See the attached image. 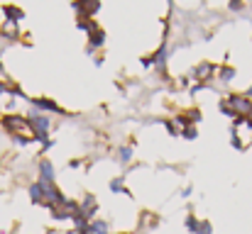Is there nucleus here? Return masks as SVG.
<instances>
[{"mask_svg": "<svg viewBox=\"0 0 252 234\" xmlns=\"http://www.w3.org/2000/svg\"><path fill=\"white\" fill-rule=\"evenodd\" d=\"M228 7H230L233 12H243V10H245V0H230Z\"/></svg>", "mask_w": 252, "mask_h": 234, "instance_id": "obj_16", "label": "nucleus"}, {"mask_svg": "<svg viewBox=\"0 0 252 234\" xmlns=\"http://www.w3.org/2000/svg\"><path fill=\"white\" fill-rule=\"evenodd\" d=\"M108 188H110L113 195H127V198H130V190L125 188V176H115V178L110 181Z\"/></svg>", "mask_w": 252, "mask_h": 234, "instance_id": "obj_9", "label": "nucleus"}, {"mask_svg": "<svg viewBox=\"0 0 252 234\" xmlns=\"http://www.w3.org/2000/svg\"><path fill=\"white\" fill-rule=\"evenodd\" d=\"M88 234H113L110 222H108V220H100V217L91 220V222H88Z\"/></svg>", "mask_w": 252, "mask_h": 234, "instance_id": "obj_8", "label": "nucleus"}, {"mask_svg": "<svg viewBox=\"0 0 252 234\" xmlns=\"http://www.w3.org/2000/svg\"><path fill=\"white\" fill-rule=\"evenodd\" d=\"M20 20H25V12L15 5H2V22H10V25H17Z\"/></svg>", "mask_w": 252, "mask_h": 234, "instance_id": "obj_7", "label": "nucleus"}, {"mask_svg": "<svg viewBox=\"0 0 252 234\" xmlns=\"http://www.w3.org/2000/svg\"><path fill=\"white\" fill-rule=\"evenodd\" d=\"M162 125L167 127V132L171 134V137H179V130L174 127V122H169V120H162Z\"/></svg>", "mask_w": 252, "mask_h": 234, "instance_id": "obj_17", "label": "nucleus"}, {"mask_svg": "<svg viewBox=\"0 0 252 234\" xmlns=\"http://www.w3.org/2000/svg\"><path fill=\"white\" fill-rule=\"evenodd\" d=\"M30 105H32V110H39V112H57V115H66V110L64 107H59V103L57 100H52V98H30L27 100Z\"/></svg>", "mask_w": 252, "mask_h": 234, "instance_id": "obj_3", "label": "nucleus"}, {"mask_svg": "<svg viewBox=\"0 0 252 234\" xmlns=\"http://www.w3.org/2000/svg\"><path fill=\"white\" fill-rule=\"evenodd\" d=\"M105 44V32L100 29V27H95L93 32H88V47H86V52L88 54H93L95 49H100Z\"/></svg>", "mask_w": 252, "mask_h": 234, "instance_id": "obj_5", "label": "nucleus"}, {"mask_svg": "<svg viewBox=\"0 0 252 234\" xmlns=\"http://www.w3.org/2000/svg\"><path fill=\"white\" fill-rule=\"evenodd\" d=\"M196 234H213V225H211V220H201Z\"/></svg>", "mask_w": 252, "mask_h": 234, "instance_id": "obj_14", "label": "nucleus"}, {"mask_svg": "<svg viewBox=\"0 0 252 234\" xmlns=\"http://www.w3.org/2000/svg\"><path fill=\"white\" fill-rule=\"evenodd\" d=\"M223 103L235 112V117H250L252 115V100L245 95H225Z\"/></svg>", "mask_w": 252, "mask_h": 234, "instance_id": "obj_1", "label": "nucleus"}, {"mask_svg": "<svg viewBox=\"0 0 252 234\" xmlns=\"http://www.w3.org/2000/svg\"><path fill=\"white\" fill-rule=\"evenodd\" d=\"M100 10V0H84V12L86 17H93Z\"/></svg>", "mask_w": 252, "mask_h": 234, "instance_id": "obj_11", "label": "nucleus"}, {"mask_svg": "<svg viewBox=\"0 0 252 234\" xmlns=\"http://www.w3.org/2000/svg\"><path fill=\"white\" fill-rule=\"evenodd\" d=\"M27 193H30V200H32L34 205H44V198H47V185H44V183L34 181V183L27 188Z\"/></svg>", "mask_w": 252, "mask_h": 234, "instance_id": "obj_6", "label": "nucleus"}, {"mask_svg": "<svg viewBox=\"0 0 252 234\" xmlns=\"http://www.w3.org/2000/svg\"><path fill=\"white\" fill-rule=\"evenodd\" d=\"M216 76L220 83H230V80H235V69L233 66H228V64H223L218 71H216Z\"/></svg>", "mask_w": 252, "mask_h": 234, "instance_id": "obj_10", "label": "nucleus"}, {"mask_svg": "<svg viewBox=\"0 0 252 234\" xmlns=\"http://www.w3.org/2000/svg\"><path fill=\"white\" fill-rule=\"evenodd\" d=\"M216 71H218L216 64L203 61V64H198V66L191 71V80H196V83H201V85H211V78L216 76Z\"/></svg>", "mask_w": 252, "mask_h": 234, "instance_id": "obj_2", "label": "nucleus"}, {"mask_svg": "<svg viewBox=\"0 0 252 234\" xmlns=\"http://www.w3.org/2000/svg\"><path fill=\"white\" fill-rule=\"evenodd\" d=\"M37 173H39V183H44V185H54V178H57V173H54V163L49 161V158H42L39 161V166H37Z\"/></svg>", "mask_w": 252, "mask_h": 234, "instance_id": "obj_4", "label": "nucleus"}, {"mask_svg": "<svg viewBox=\"0 0 252 234\" xmlns=\"http://www.w3.org/2000/svg\"><path fill=\"white\" fill-rule=\"evenodd\" d=\"M179 137H184V139H196L198 132H196V127H184V130L179 132Z\"/></svg>", "mask_w": 252, "mask_h": 234, "instance_id": "obj_15", "label": "nucleus"}, {"mask_svg": "<svg viewBox=\"0 0 252 234\" xmlns=\"http://www.w3.org/2000/svg\"><path fill=\"white\" fill-rule=\"evenodd\" d=\"M0 25H2V5H0Z\"/></svg>", "mask_w": 252, "mask_h": 234, "instance_id": "obj_19", "label": "nucleus"}, {"mask_svg": "<svg viewBox=\"0 0 252 234\" xmlns=\"http://www.w3.org/2000/svg\"><path fill=\"white\" fill-rule=\"evenodd\" d=\"M198 222H201V220H198L193 212H189V215H186V220H184V227H186L191 234H196V230H198Z\"/></svg>", "mask_w": 252, "mask_h": 234, "instance_id": "obj_12", "label": "nucleus"}, {"mask_svg": "<svg viewBox=\"0 0 252 234\" xmlns=\"http://www.w3.org/2000/svg\"><path fill=\"white\" fill-rule=\"evenodd\" d=\"M118 154H120V161H123V163H130L132 156H135V149H132V147H123Z\"/></svg>", "mask_w": 252, "mask_h": 234, "instance_id": "obj_13", "label": "nucleus"}, {"mask_svg": "<svg viewBox=\"0 0 252 234\" xmlns=\"http://www.w3.org/2000/svg\"><path fill=\"white\" fill-rule=\"evenodd\" d=\"M191 193H193V188H191V185H186V188L181 190V198H191Z\"/></svg>", "mask_w": 252, "mask_h": 234, "instance_id": "obj_18", "label": "nucleus"}]
</instances>
